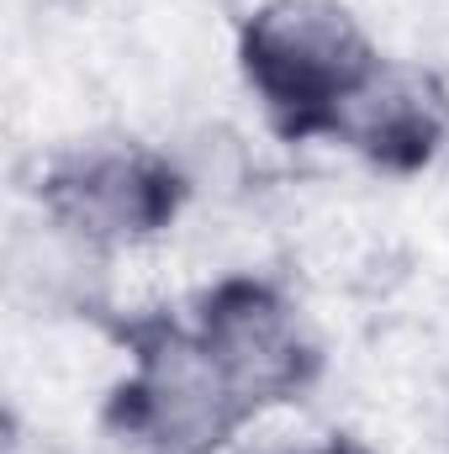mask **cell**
Instances as JSON below:
<instances>
[{
	"instance_id": "1",
	"label": "cell",
	"mask_w": 449,
	"mask_h": 454,
	"mask_svg": "<svg viewBox=\"0 0 449 454\" xmlns=\"http://www.w3.org/2000/svg\"><path fill=\"white\" fill-rule=\"evenodd\" d=\"M381 64V48L338 0H264L238 32L243 85L286 143L334 137L343 106Z\"/></svg>"
},
{
	"instance_id": "2",
	"label": "cell",
	"mask_w": 449,
	"mask_h": 454,
	"mask_svg": "<svg viewBox=\"0 0 449 454\" xmlns=\"http://www.w3.org/2000/svg\"><path fill=\"white\" fill-rule=\"evenodd\" d=\"M122 343L132 348V370L106 402L116 439L148 454H217L259 418L191 323L143 317L122 328Z\"/></svg>"
},
{
	"instance_id": "3",
	"label": "cell",
	"mask_w": 449,
	"mask_h": 454,
	"mask_svg": "<svg viewBox=\"0 0 449 454\" xmlns=\"http://www.w3.org/2000/svg\"><path fill=\"white\" fill-rule=\"evenodd\" d=\"M191 180L180 164L138 137H101L53 153L37 175V207L48 223L112 254L159 238L180 217Z\"/></svg>"
},
{
	"instance_id": "4",
	"label": "cell",
	"mask_w": 449,
	"mask_h": 454,
	"mask_svg": "<svg viewBox=\"0 0 449 454\" xmlns=\"http://www.w3.org/2000/svg\"><path fill=\"white\" fill-rule=\"evenodd\" d=\"M191 328L223 359V370L254 412L296 402L323 375V348L307 317L280 286L259 275H227L207 286L191 307Z\"/></svg>"
},
{
	"instance_id": "5",
	"label": "cell",
	"mask_w": 449,
	"mask_h": 454,
	"mask_svg": "<svg viewBox=\"0 0 449 454\" xmlns=\"http://www.w3.org/2000/svg\"><path fill=\"white\" fill-rule=\"evenodd\" d=\"M334 143L381 175H418L449 148V90L434 69L381 64L375 80L343 106Z\"/></svg>"
},
{
	"instance_id": "6",
	"label": "cell",
	"mask_w": 449,
	"mask_h": 454,
	"mask_svg": "<svg viewBox=\"0 0 449 454\" xmlns=\"http://www.w3.org/2000/svg\"><path fill=\"white\" fill-rule=\"evenodd\" d=\"M248 454H375L365 439L354 434H318V439H291V444H264Z\"/></svg>"
}]
</instances>
